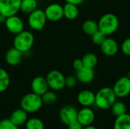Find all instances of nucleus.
<instances>
[{
    "label": "nucleus",
    "instance_id": "nucleus-1",
    "mask_svg": "<svg viewBox=\"0 0 130 129\" xmlns=\"http://www.w3.org/2000/svg\"><path fill=\"white\" fill-rule=\"evenodd\" d=\"M117 98L113 88L109 87H102L95 94L94 106L101 109H109L117 101Z\"/></svg>",
    "mask_w": 130,
    "mask_h": 129
},
{
    "label": "nucleus",
    "instance_id": "nucleus-2",
    "mask_svg": "<svg viewBox=\"0 0 130 129\" xmlns=\"http://www.w3.org/2000/svg\"><path fill=\"white\" fill-rule=\"evenodd\" d=\"M34 43V36L29 30H23L15 35L13 40V46L23 53L29 52Z\"/></svg>",
    "mask_w": 130,
    "mask_h": 129
},
{
    "label": "nucleus",
    "instance_id": "nucleus-3",
    "mask_svg": "<svg viewBox=\"0 0 130 129\" xmlns=\"http://www.w3.org/2000/svg\"><path fill=\"white\" fill-rule=\"evenodd\" d=\"M99 30L104 33L107 36L114 33L119 27V19L112 13H107L99 19Z\"/></svg>",
    "mask_w": 130,
    "mask_h": 129
},
{
    "label": "nucleus",
    "instance_id": "nucleus-4",
    "mask_svg": "<svg viewBox=\"0 0 130 129\" xmlns=\"http://www.w3.org/2000/svg\"><path fill=\"white\" fill-rule=\"evenodd\" d=\"M43 106L41 96L33 92L25 94L21 100V108L27 113L37 112Z\"/></svg>",
    "mask_w": 130,
    "mask_h": 129
},
{
    "label": "nucleus",
    "instance_id": "nucleus-5",
    "mask_svg": "<svg viewBox=\"0 0 130 129\" xmlns=\"http://www.w3.org/2000/svg\"><path fill=\"white\" fill-rule=\"evenodd\" d=\"M47 21L44 10L37 8L27 17V24L34 30H41Z\"/></svg>",
    "mask_w": 130,
    "mask_h": 129
},
{
    "label": "nucleus",
    "instance_id": "nucleus-6",
    "mask_svg": "<svg viewBox=\"0 0 130 129\" xmlns=\"http://www.w3.org/2000/svg\"><path fill=\"white\" fill-rule=\"evenodd\" d=\"M46 79L49 88L53 91L61 90L66 87V77L61 71L58 70H52L49 71L46 76Z\"/></svg>",
    "mask_w": 130,
    "mask_h": 129
},
{
    "label": "nucleus",
    "instance_id": "nucleus-7",
    "mask_svg": "<svg viewBox=\"0 0 130 129\" xmlns=\"http://www.w3.org/2000/svg\"><path fill=\"white\" fill-rule=\"evenodd\" d=\"M21 0H0V14L6 17L18 14Z\"/></svg>",
    "mask_w": 130,
    "mask_h": 129
},
{
    "label": "nucleus",
    "instance_id": "nucleus-8",
    "mask_svg": "<svg viewBox=\"0 0 130 129\" xmlns=\"http://www.w3.org/2000/svg\"><path fill=\"white\" fill-rule=\"evenodd\" d=\"M113 90L119 98H124L130 94V79L127 76L120 78L113 87Z\"/></svg>",
    "mask_w": 130,
    "mask_h": 129
},
{
    "label": "nucleus",
    "instance_id": "nucleus-9",
    "mask_svg": "<svg viewBox=\"0 0 130 129\" xmlns=\"http://www.w3.org/2000/svg\"><path fill=\"white\" fill-rule=\"evenodd\" d=\"M47 21L51 22H57L60 21L63 16V6L59 3H51L48 5L44 10Z\"/></svg>",
    "mask_w": 130,
    "mask_h": 129
},
{
    "label": "nucleus",
    "instance_id": "nucleus-10",
    "mask_svg": "<svg viewBox=\"0 0 130 129\" xmlns=\"http://www.w3.org/2000/svg\"><path fill=\"white\" fill-rule=\"evenodd\" d=\"M6 29L12 34H18L24 30V23L23 20L17 14L6 17L5 21Z\"/></svg>",
    "mask_w": 130,
    "mask_h": 129
},
{
    "label": "nucleus",
    "instance_id": "nucleus-11",
    "mask_svg": "<svg viewBox=\"0 0 130 129\" xmlns=\"http://www.w3.org/2000/svg\"><path fill=\"white\" fill-rule=\"evenodd\" d=\"M59 119L66 125H69L71 122L77 120L78 110L76 108L71 105L63 106L59 111Z\"/></svg>",
    "mask_w": 130,
    "mask_h": 129
},
{
    "label": "nucleus",
    "instance_id": "nucleus-12",
    "mask_svg": "<svg viewBox=\"0 0 130 129\" xmlns=\"http://www.w3.org/2000/svg\"><path fill=\"white\" fill-rule=\"evenodd\" d=\"M95 119V113L91 107H84L78 111L77 120L84 126L92 125Z\"/></svg>",
    "mask_w": 130,
    "mask_h": 129
},
{
    "label": "nucleus",
    "instance_id": "nucleus-13",
    "mask_svg": "<svg viewBox=\"0 0 130 129\" xmlns=\"http://www.w3.org/2000/svg\"><path fill=\"white\" fill-rule=\"evenodd\" d=\"M31 90L33 93L42 96L45 92L49 90V86L46 78L42 76L35 77L30 84Z\"/></svg>",
    "mask_w": 130,
    "mask_h": 129
},
{
    "label": "nucleus",
    "instance_id": "nucleus-14",
    "mask_svg": "<svg viewBox=\"0 0 130 129\" xmlns=\"http://www.w3.org/2000/svg\"><path fill=\"white\" fill-rule=\"evenodd\" d=\"M75 77L77 80L82 84H89L93 81L95 77V72L94 68H90L83 66L75 72Z\"/></svg>",
    "mask_w": 130,
    "mask_h": 129
},
{
    "label": "nucleus",
    "instance_id": "nucleus-15",
    "mask_svg": "<svg viewBox=\"0 0 130 129\" xmlns=\"http://www.w3.org/2000/svg\"><path fill=\"white\" fill-rule=\"evenodd\" d=\"M78 103L83 107H91L94 105L95 94L89 90H84L79 92L77 97Z\"/></svg>",
    "mask_w": 130,
    "mask_h": 129
},
{
    "label": "nucleus",
    "instance_id": "nucleus-16",
    "mask_svg": "<svg viewBox=\"0 0 130 129\" xmlns=\"http://www.w3.org/2000/svg\"><path fill=\"white\" fill-rule=\"evenodd\" d=\"M101 52L107 56H115L119 50V45L117 42L112 39V38H107L102 43V44L100 46Z\"/></svg>",
    "mask_w": 130,
    "mask_h": 129
},
{
    "label": "nucleus",
    "instance_id": "nucleus-17",
    "mask_svg": "<svg viewBox=\"0 0 130 129\" xmlns=\"http://www.w3.org/2000/svg\"><path fill=\"white\" fill-rule=\"evenodd\" d=\"M23 58V52L14 48V46L8 49L5 53V59L8 65L11 66H16L19 65Z\"/></svg>",
    "mask_w": 130,
    "mask_h": 129
},
{
    "label": "nucleus",
    "instance_id": "nucleus-18",
    "mask_svg": "<svg viewBox=\"0 0 130 129\" xmlns=\"http://www.w3.org/2000/svg\"><path fill=\"white\" fill-rule=\"evenodd\" d=\"M9 119L18 127L24 125L26 123L27 120L28 119L27 113L24 111L23 109H15L10 116Z\"/></svg>",
    "mask_w": 130,
    "mask_h": 129
},
{
    "label": "nucleus",
    "instance_id": "nucleus-19",
    "mask_svg": "<svg viewBox=\"0 0 130 129\" xmlns=\"http://www.w3.org/2000/svg\"><path fill=\"white\" fill-rule=\"evenodd\" d=\"M79 14L78 5L72 3H66L63 5V16L68 20H75Z\"/></svg>",
    "mask_w": 130,
    "mask_h": 129
},
{
    "label": "nucleus",
    "instance_id": "nucleus-20",
    "mask_svg": "<svg viewBox=\"0 0 130 129\" xmlns=\"http://www.w3.org/2000/svg\"><path fill=\"white\" fill-rule=\"evenodd\" d=\"M113 129H130V114L125 113L117 116L114 122Z\"/></svg>",
    "mask_w": 130,
    "mask_h": 129
},
{
    "label": "nucleus",
    "instance_id": "nucleus-21",
    "mask_svg": "<svg viewBox=\"0 0 130 129\" xmlns=\"http://www.w3.org/2000/svg\"><path fill=\"white\" fill-rule=\"evenodd\" d=\"M37 0H21L20 11L25 14H29L37 8Z\"/></svg>",
    "mask_w": 130,
    "mask_h": 129
},
{
    "label": "nucleus",
    "instance_id": "nucleus-22",
    "mask_svg": "<svg viewBox=\"0 0 130 129\" xmlns=\"http://www.w3.org/2000/svg\"><path fill=\"white\" fill-rule=\"evenodd\" d=\"M82 30L84 31V33L91 36L93 34H94L97 31L99 30L98 23L91 19L85 21L84 23L82 24Z\"/></svg>",
    "mask_w": 130,
    "mask_h": 129
},
{
    "label": "nucleus",
    "instance_id": "nucleus-23",
    "mask_svg": "<svg viewBox=\"0 0 130 129\" xmlns=\"http://www.w3.org/2000/svg\"><path fill=\"white\" fill-rule=\"evenodd\" d=\"M82 61L83 63V66L90 68H94L98 62V59L94 53L88 52L82 57Z\"/></svg>",
    "mask_w": 130,
    "mask_h": 129
},
{
    "label": "nucleus",
    "instance_id": "nucleus-24",
    "mask_svg": "<svg viewBox=\"0 0 130 129\" xmlns=\"http://www.w3.org/2000/svg\"><path fill=\"white\" fill-rule=\"evenodd\" d=\"M10 85V76L6 70L0 68V93L5 91Z\"/></svg>",
    "mask_w": 130,
    "mask_h": 129
},
{
    "label": "nucleus",
    "instance_id": "nucleus-25",
    "mask_svg": "<svg viewBox=\"0 0 130 129\" xmlns=\"http://www.w3.org/2000/svg\"><path fill=\"white\" fill-rule=\"evenodd\" d=\"M110 109H111L112 113L116 117L126 113V111H127V108H126V104L121 101H116L113 104V106H111Z\"/></svg>",
    "mask_w": 130,
    "mask_h": 129
},
{
    "label": "nucleus",
    "instance_id": "nucleus-26",
    "mask_svg": "<svg viewBox=\"0 0 130 129\" xmlns=\"http://www.w3.org/2000/svg\"><path fill=\"white\" fill-rule=\"evenodd\" d=\"M26 129H44V123L38 118L28 119L25 123Z\"/></svg>",
    "mask_w": 130,
    "mask_h": 129
},
{
    "label": "nucleus",
    "instance_id": "nucleus-27",
    "mask_svg": "<svg viewBox=\"0 0 130 129\" xmlns=\"http://www.w3.org/2000/svg\"><path fill=\"white\" fill-rule=\"evenodd\" d=\"M41 98H42L43 103L46 105H53L57 100V96L56 93L53 90H49L41 96Z\"/></svg>",
    "mask_w": 130,
    "mask_h": 129
},
{
    "label": "nucleus",
    "instance_id": "nucleus-28",
    "mask_svg": "<svg viewBox=\"0 0 130 129\" xmlns=\"http://www.w3.org/2000/svg\"><path fill=\"white\" fill-rule=\"evenodd\" d=\"M107 39V35L103 33L102 31L101 30H98L94 34H93L91 36V40H92V42L96 44V45H98V46H101L102 44V43Z\"/></svg>",
    "mask_w": 130,
    "mask_h": 129
},
{
    "label": "nucleus",
    "instance_id": "nucleus-29",
    "mask_svg": "<svg viewBox=\"0 0 130 129\" xmlns=\"http://www.w3.org/2000/svg\"><path fill=\"white\" fill-rule=\"evenodd\" d=\"M0 129H18L9 119H3L0 121Z\"/></svg>",
    "mask_w": 130,
    "mask_h": 129
},
{
    "label": "nucleus",
    "instance_id": "nucleus-30",
    "mask_svg": "<svg viewBox=\"0 0 130 129\" xmlns=\"http://www.w3.org/2000/svg\"><path fill=\"white\" fill-rule=\"evenodd\" d=\"M78 82V80L76 78V77L72 76V75H69L66 77V81H65V84L66 87L68 88H73L76 86Z\"/></svg>",
    "mask_w": 130,
    "mask_h": 129
},
{
    "label": "nucleus",
    "instance_id": "nucleus-31",
    "mask_svg": "<svg viewBox=\"0 0 130 129\" xmlns=\"http://www.w3.org/2000/svg\"><path fill=\"white\" fill-rule=\"evenodd\" d=\"M121 50L123 54L130 56V37L126 38L121 45Z\"/></svg>",
    "mask_w": 130,
    "mask_h": 129
},
{
    "label": "nucleus",
    "instance_id": "nucleus-32",
    "mask_svg": "<svg viewBox=\"0 0 130 129\" xmlns=\"http://www.w3.org/2000/svg\"><path fill=\"white\" fill-rule=\"evenodd\" d=\"M68 126V129H83L84 126L78 121L75 120L72 122H71L69 125H67Z\"/></svg>",
    "mask_w": 130,
    "mask_h": 129
},
{
    "label": "nucleus",
    "instance_id": "nucleus-33",
    "mask_svg": "<svg viewBox=\"0 0 130 129\" xmlns=\"http://www.w3.org/2000/svg\"><path fill=\"white\" fill-rule=\"evenodd\" d=\"M72 65H73V68L75 69V71L82 68L83 67V63H82V59H76L73 61V63H72Z\"/></svg>",
    "mask_w": 130,
    "mask_h": 129
},
{
    "label": "nucleus",
    "instance_id": "nucleus-34",
    "mask_svg": "<svg viewBox=\"0 0 130 129\" xmlns=\"http://www.w3.org/2000/svg\"><path fill=\"white\" fill-rule=\"evenodd\" d=\"M65 1L67 3H72V4L78 5H81L82 3H83L85 0H65Z\"/></svg>",
    "mask_w": 130,
    "mask_h": 129
},
{
    "label": "nucleus",
    "instance_id": "nucleus-35",
    "mask_svg": "<svg viewBox=\"0 0 130 129\" xmlns=\"http://www.w3.org/2000/svg\"><path fill=\"white\" fill-rule=\"evenodd\" d=\"M5 20H6V17L4 16V15L2 14H0V24H2V23L5 24Z\"/></svg>",
    "mask_w": 130,
    "mask_h": 129
},
{
    "label": "nucleus",
    "instance_id": "nucleus-36",
    "mask_svg": "<svg viewBox=\"0 0 130 129\" xmlns=\"http://www.w3.org/2000/svg\"><path fill=\"white\" fill-rule=\"evenodd\" d=\"M83 129H98V128L91 125H88V126H85V127H84V128Z\"/></svg>",
    "mask_w": 130,
    "mask_h": 129
},
{
    "label": "nucleus",
    "instance_id": "nucleus-37",
    "mask_svg": "<svg viewBox=\"0 0 130 129\" xmlns=\"http://www.w3.org/2000/svg\"><path fill=\"white\" fill-rule=\"evenodd\" d=\"M127 77H128V78H129L130 79V70L129 71H128V75H127Z\"/></svg>",
    "mask_w": 130,
    "mask_h": 129
}]
</instances>
